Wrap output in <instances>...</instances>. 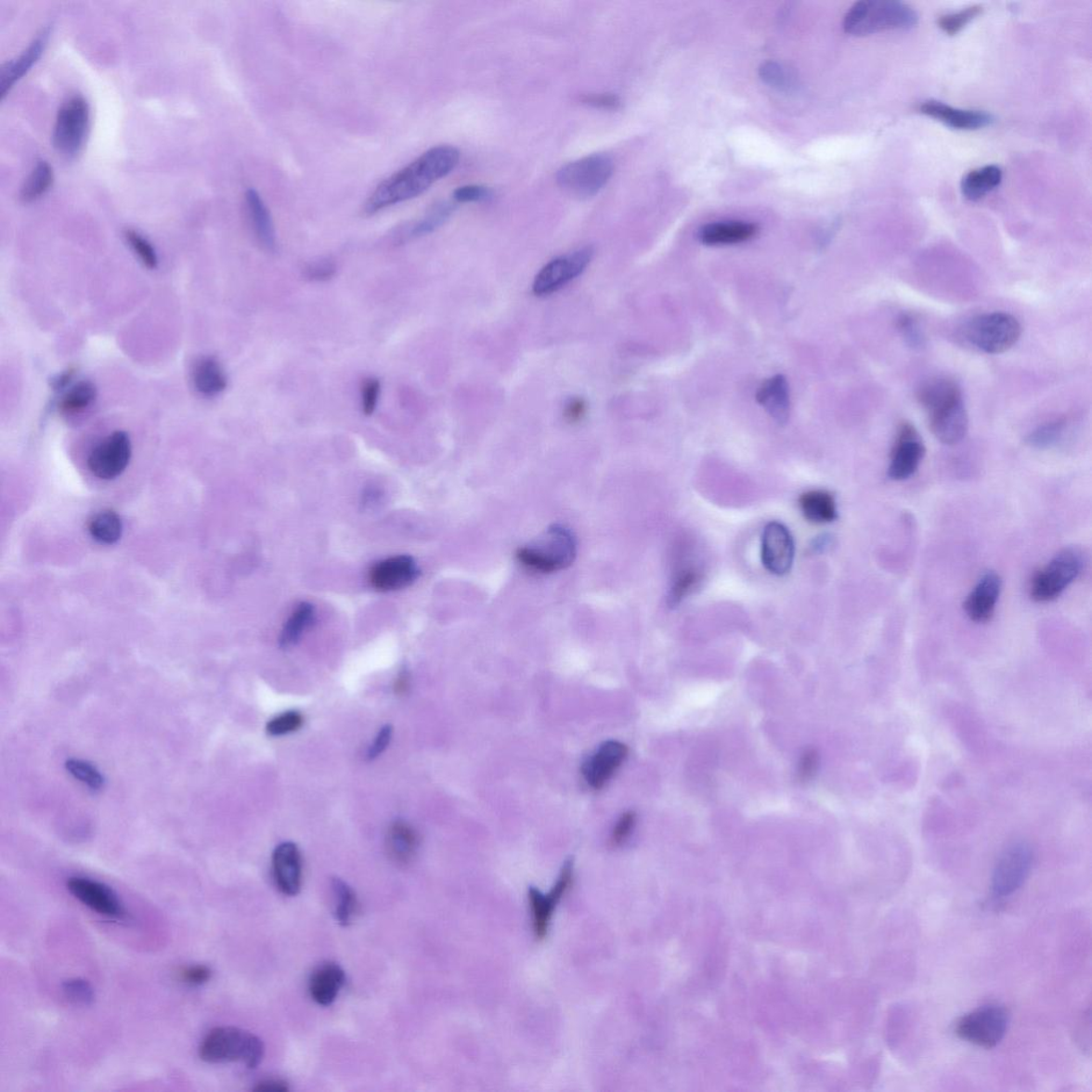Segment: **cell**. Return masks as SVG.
Segmentation results:
<instances>
[{"mask_svg": "<svg viewBox=\"0 0 1092 1092\" xmlns=\"http://www.w3.org/2000/svg\"><path fill=\"white\" fill-rule=\"evenodd\" d=\"M919 404L929 413L933 436L943 444L959 443L968 429V416L960 387L948 379H933L918 390Z\"/></svg>", "mask_w": 1092, "mask_h": 1092, "instance_id": "obj_2", "label": "cell"}, {"mask_svg": "<svg viewBox=\"0 0 1092 1092\" xmlns=\"http://www.w3.org/2000/svg\"><path fill=\"white\" fill-rule=\"evenodd\" d=\"M304 716L297 710H289L272 718L266 731L270 736H283L298 731L304 724Z\"/></svg>", "mask_w": 1092, "mask_h": 1092, "instance_id": "obj_44", "label": "cell"}, {"mask_svg": "<svg viewBox=\"0 0 1092 1092\" xmlns=\"http://www.w3.org/2000/svg\"><path fill=\"white\" fill-rule=\"evenodd\" d=\"M587 409L586 401L583 398L572 397L567 399L564 407L566 421L571 423L580 422L585 418Z\"/></svg>", "mask_w": 1092, "mask_h": 1092, "instance_id": "obj_53", "label": "cell"}, {"mask_svg": "<svg viewBox=\"0 0 1092 1092\" xmlns=\"http://www.w3.org/2000/svg\"><path fill=\"white\" fill-rule=\"evenodd\" d=\"M50 27L43 28L23 53L18 58L6 62L0 73V96L5 98L14 84L23 77L37 62L45 52L49 38Z\"/></svg>", "mask_w": 1092, "mask_h": 1092, "instance_id": "obj_23", "label": "cell"}, {"mask_svg": "<svg viewBox=\"0 0 1092 1092\" xmlns=\"http://www.w3.org/2000/svg\"><path fill=\"white\" fill-rule=\"evenodd\" d=\"M982 11V6H972L957 13L947 14L940 18L938 25L948 35L959 33L971 21L979 17Z\"/></svg>", "mask_w": 1092, "mask_h": 1092, "instance_id": "obj_42", "label": "cell"}, {"mask_svg": "<svg viewBox=\"0 0 1092 1092\" xmlns=\"http://www.w3.org/2000/svg\"><path fill=\"white\" fill-rule=\"evenodd\" d=\"M918 23L916 11L893 0H864L854 4L844 19V31L852 35H869L889 31H910Z\"/></svg>", "mask_w": 1092, "mask_h": 1092, "instance_id": "obj_3", "label": "cell"}, {"mask_svg": "<svg viewBox=\"0 0 1092 1092\" xmlns=\"http://www.w3.org/2000/svg\"><path fill=\"white\" fill-rule=\"evenodd\" d=\"M409 675L406 672L401 673L396 681V684H395V692L399 695L405 694L409 688Z\"/></svg>", "mask_w": 1092, "mask_h": 1092, "instance_id": "obj_57", "label": "cell"}, {"mask_svg": "<svg viewBox=\"0 0 1092 1092\" xmlns=\"http://www.w3.org/2000/svg\"><path fill=\"white\" fill-rule=\"evenodd\" d=\"M1021 333L1019 320L1000 312L977 316L965 328L966 340L990 355L1003 354L1014 347Z\"/></svg>", "mask_w": 1092, "mask_h": 1092, "instance_id": "obj_6", "label": "cell"}, {"mask_svg": "<svg viewBox=\"0 0 1092 1092\" xmlns=\"http://www.w3.org/2000/svg\"><path fill=\"white\" fill-rule=\"evenodd\" d=\"M818 753L814 749H809L802 754L800 765V778L803 781L810 780L815 774L818 766Z\"/></svg>", "mask_w": 1092, "mask_h": 1092, "instance_id": "obj_54", "label": "cell"}, {"mask_svg": "<svg viewBox=\"0 0 1092 1092\" xmlns=\"http://www.w3.org/2000/svg\"><path fill=\"white\" fill-rule=\"evenodd\" d=\"M795 544L789 530L779 522L768 523L761 536V562L774 576H786L794 563Z\"/></svg>", "mask_w": 1092, "mask_h": 1092, "instance_id": "obj_16", "label": "cell"}, {"mask_svg": "<svg viewBox=\"0 0 1092 1092\" xmlns=\"http://www.w3.org/2000/svg\"><path fill=\"white\" fill-rule=\"evenodd\" d=\"M90 128V108L81 96L72 97L60 107L53 133L57 153L73 160L84 147Z\"/></svg>", "mask_w": 1092, "mask_h": 1092, "instance_id": "obj_9", "label": "cell"}, {"mask_svg": "<svg viewBox=\"0 0 1092 1092\" xmlns=\"http://www.w3.org/2000/svg\"><path fill=\"white\" fill-rule=\"evenodd\" d=\"M392 725L386 724L384 728H381V730L378 732L375 741H373L372 745L370 747L368 751V759L375 760L381 756V754L386 750L387 747H389L392 741Z\"/></svg>", "mask_w": 1092, "mask_h": 1092, "instance_id": "obj_52", "label": "cell"}, {"mask_svg": "<svg viewBox=\"0 0 1092 1092\" xmlns=\"http://www.w3.org/2000/svg\"><path fill=\"white\" fill-rule=\"evenodd\" d=\"M1034 854L1031 846L1022 840L1003 851L993 874V893L995 898L1008 897L1017 892L1029 878Z\"/></svg>", "mask_w": 1092, "mask_h": 1092, "instance_id": "obj_11", "label": "cell"}, {"mask_svg": "<svg viewBox=\"0 0 1092 1092\" xmlns=\"http://www.w3.org/2000/svg\"><path fill=\"white\" fill-rule=\"evenodd\" d=\"M97 398V389L90 381H81L71 386L60 400L61 413L74 415L87 410Z\"/></svg>", "mask_w": 1092, "mask_h": 1092, "instance_id": "obj_36", "label": "cell"}, {"mask_svg": "<svg viewBox=\"0 0 1092 1092\" xmlns=\"http://www.w3.org/2000/svg\"><path fill=\"white\" fill-rule=\"evenodd\" d=\"M629 749L624 744L609 741L601 745L592 758L583 765L586 782L594 789L604 787L628 758Z\"/></svg>", "mask_w": 1092, "mask_h": 1092, "instance_id": "obj_19", "label": "cell"}, {"mask_svg": "<svg viewBox=\"0 0 1092 1092\" xmlns=\"http://www.w3.org/2000/svg\"><path fill=\"white\" fill-rule=\"evenodd\" d=\"M1002 178L1001 168L994 164L968 172L961 182L962 195L967 200L976 202L1000 186Z\"/></svg>", "mask_w": 1092, "mask_h": 1092, "instance_id": "obj_30", "label": "cell"}, {"mask_svg": "<svg viewBox=\"0 0 1092 1092\" xmlns=\"http://www.w3.org/2000/svg\"><path fill=\"white\" fill-rule=\"evenodd\" d=\"M636 824V814L633 811H629L624 813L619 821H618L613 832L612 843L615 846H619L628 839L633 831Z\"/></svg>", "mask_w": 1092, "mask_h": 1092, "instance_id": "obj_50", "label": "cell"}, {"mask_svg": "<svg viewBox=\"0 0 1092 1092\" xmlns=\"http://www.w3.org/2000/svg\"><path fill=\"white\" fill-rule=\"evenodd\" d=\"M759 232L757 225L746 221H720L703 226L698 239L706 246H729L748 241Z\"/></svg>", "mask_w": 1092, "mask_h": 1092, "instance_id": "obj_24", "label": "cell"}, {"mask_svg": "<svg viewBox=\"0 0 1092 1092\" xmlns=\"http://www.w3.org/2000/svg\"><path fill=\"white\" fill-rule=\"evenodd\" d=\"M594 251L592 247L581 248L574 253L559 256L546 264L538 273L533 292L536 296H549L562 290L583 273L592 263Z\"/></svg>", "mask_w": 1092, "mask_h": 1092, "instance_id": "obj_12", "label": "cell"}, {"mask_svg": "<svg viewBox=\"0 0 1092 1092\" xmlns=\"http://www.w3.org/2000/svg\"><path fill=\"white\" fill-rule=\"evenodd\" d=\"M459 150L450 146L435 147L381 183L366 201L364 213L373 214L386 207L418 198L457 167Z\"/></svg>", "mask_w": 1092, "mask_h": 1092, "instance_id": "obj_1", "label": "cell"}, {"mask_svg": "<svg viewBox=\"0 0 1092 1092\" xmlns=\"http://www.w3.org/2000/svg\"><path fill=\"white\" fill-rule=\"evenodd\" d=\"M577 556V541L571 531L554 526L536 544L524 546L516 552L519 562L539 573H554L572 565Z\"/></svg>", "mask_w": 1092, "mask_h": 1092, "instance_id": "obj_5", "label": "cell"}, {"mask_svg": "<svg viewBox=\"0 0 1092 1092\" xmlns=\"http://www.w3.org/2000/svg\"><path fill=\"white\" fill-rule=\"evenodd\" d=\"M451 212L452 207L450 204L442 203L435 206L425 217L409 229L408 236L411 237V239L414 237L415 239V237H421L434 232L436 228L442 226L448 220Z\"/></svg>", "mask_w": 1092, "mask_h": 1092, "instance_id": "obj_40", "label": "cell"}, {"mask_svg": "<svg viewBox=\"0 0 1092 1092\" xmlns=\"http://www.w3.org/2000/svg\"><path fill=\"white\" fill-rule=\"evenodd\" d=\"M381 384L376 378L364 381L361 390L362 411L365 415H371L377 408Z\"/></svg>", "mask_w": 1092, "mask_h": 1092, "instance_id": "obj_47", "label": "cell"}, {"mask_svg": "<svg viewBox=\"0 0 1092 1092\" xmlns=\"http://www.w3.org/2000/svg\"><path fill=\"white\" fill-rule=\"evenodd\" d=\"M212 969L207 966L196 965L187 967L179 972V979L189 986H202L212 979Z\"/></svg>", "mask_w": 1092, "mask_h": 1092, "instance_id": "obj_48", "label": "cell"}, {"mask_svg": "<svg viewBox=\"0 0 1092 1092\" xmlns=\"http://www.w3.org/2000/svg\"><path fill=\"white\" fill-rule=\"evenodd\" d=\"M420 574L414 558L399 555L381 560L373 565L369 573V580L376 591L391 592L411 586L420 578Z\"/></svg>", "mask_w": 1092, "mask_h": 1092, "instance_id": "obj_18", "label": "cell"}, {"mask_svg": "<svg viewBox=\"0 0 1092 1092\" xmlns=\"http://www.w3.org/2000/svg\"><path fill=\"white\" fill-rule=\"evenodd\" d=\"M757 400L780 423L787 422L790 408L789 389L785 376L765 381L757 393Z\"/></svg>", "mask_w": 1092, "mask_h": 1092, "instance_id": "obj_27", "label": "cell"}, {"mask_svg": "<svg viewBox=\"0 0 1092 1092\" xmlns=\"http://www.w3.org/2000/svg\"><path fill=\"white\" fill-rule=\"evenodd\" d=\"M131 457V439L124 431H116L92 450L88 465L93 475L111 480L125 471Z\"/></svg>", "mask_w": 1092, "mask_h": 1092, "instance_id": "obj_13", "label": "cell"}, {"mask_svg": "<svg viewBox=\"0 0 1092 1092\" xmlns=\"http://www.w3.org/2000/svg\"><path fill=\"white\" fill-rule=\"evenodd\" d=\"M760 77L771 87L782 92H795L800 89L799 79L782 64L768 61L760 67Z\"/></svg>", "mask_w": 1092, "mask_h": 1092, "instance_id": "obj_38", "label": "cell"}, {"mask_svg": "<svg viewBox=\"0 0 1092 1092\" xmlns=\"http://www.w3.org/2000/svg\"><path fill=\"white\" fill-rule=\"evenodd\" d=\"M1084 558L1079 550L1066 549L1059 552L1050 563L1034 573L1031 580L1030 595L1034 602L1054 601L1081 576Z\"/></svg>", "mask_w": 1092, "mask_h": 1092, "instance_id": "obj_7", "label": "cell"}, {"mask_svg": "<svg viewBox=\"0 0 1092 1092\" xmlns=\"http://www.w3.org/2000/svg\"><path fill=\"white\" fill-rule=\"evenodd\" d=\"M66 768L75 779L81 781L92 790H99L104 786L105 781L103 775L100 774L95 766L88 763V761L70 759L67 760Z\"/></svg>", "mask_w": 1092, "mask_h": 1092, "instance_id": "obj_41", "label": "cell"}, {"mask_svg": "<svg viewBox=\"0 0 1092 1092\" xmlns=\"http://www.w3.org/2000/svg\"><path fill=\"white\" fill-rule=\"evenodd\" d=\"M572 881L573 864L570 860L566 862L556 885L552 887L549 894H542L540 890L535 888L529 889V906L531 918H533V930L537 939L541 940L548 935L552 914H554L557 904L562 900L567 890H569Z\"/></svg>", "mask_w": 1092, "mask_h": 1092, "instance_id": "obj_17", "label": "cell"}, {"mask_svg": "<svg viewBox=\"0 0 1092 1092\" xmlns=\"http://www.w3.org/2000/svg\"><path fill=\"white\" fill-rule=\"evenodd\" d=\"M315 618V607L307 602L300 603L285 622L280 635L279 643L281 648L287 649L296 644L306 631L311 629Z\"/></svg>", "mask_w": 1092, "mask_h": 1092, "instance_id": "obj_32", "label": "cell"}, {"mask_svg": "<svg viewBox=\"0 0 1092 1092\" xmlns=\"http://www.w3.org/2000/svg\"><path fill=\"white\" fill-rule=\"evenodd\" d=\"M584 102L588 105L603 108H617L620 104L619 98L609 95L586 97Z\"/></svg>", "mask_w": 1092, "mask_h": 1092, "instance_id": "obj_55", "label": "cell"}, {"mask_svg": "<svg viewBox=\"0 0 1092 1092\" xmlns=\"http://www.w3.org/2000/svg\"><path fill=\"white\" fill-rule=\"evenodd\" d=\"M1008 1025V1009L1000 1005H987L961 1017L954 1032L959 1039L990 1050L1002 1043Z\"/></svg>", "mask_w": 1092, "mask_h": 1092, "instance_id": "obj_10", "label": "cell"}, {"mask_svg": "<svg viewBox=\"0 0 1092 1092\" xmlns=\"http://www.w3.org/2000/svg\"><path fill=\"white\" fill-rule=\"evenodd\" d=\"M272 872L284 895L299 894L303 887V858L296 844L285 842L277 847L272 854Z\"/></svg>", "mask_w": 1092, "mask_h": 1092, "instance_id": "obj_20", "label": "cell"}, {"mask_svg": "<svg viewBox=\"0 0 1092 1092\" xmlns=\"http://www.w3.org/2000/svg\"><path fill=\"white\" fill-rule=\"evenodd\" d=\"M53 182V168L46 161L39 162L21 187L20 200L23 203H32L33 201H37L46 195Z\"/></svg>", "mask_w": 1092, "mask_h": 1092, "instance_id": "obj_34", "label": "cell"}, {"mask_svg": "<svg viewBox=\"0 0 1092 1092\" xmlns=\"http://www.w3.org/2000/svg\"><path fill=\"white\" fill-rule=\"evenodd\" d=\"M344 981L346 976L344 969L333 962H327L315 969L308 983V990L316 1003L329 1006L339 996Z\"/></svg>", "mask_w": 1092, "mask_h": 1092, "instance_id": "obj_25", "label": "cell"}, {"mask_svg": "<svg viewBox=\"0 0 1092 1092\" xmlns=\"http://www.w3.org/2000/svg\"><path fill=\"white\" fill-rule=\"evenodd\" d=\"M263 1041L247 1031L233 1026L215 1027L200 1046L201 1060L207 1063L242 1062L255 1069L263 1060Z\"/></svg>", "mask_w": 1092, "mask_h": 1092, "instance_id": "obj_4", "label": "cell"}, {"mask_svg": "<svg viewBox=\"0 0 1092 1092\" xmlns=\"http://www.w3.org/2000/svg\"><path fill=\"white\" fill-rule=\"evenodd\" d=\"M246 203L251 225L258 242L266 251L273 253L277 248V237L267 206L254 189L246 192Z\"/></svg>", "mask_w": 1092, "mask_h": 1092, "instance_id": "obj_28", "label": "cell"}, {"mask_svg": "<svg viewBox=\"0 0 1092 1092\" xmlns=\"http://www.w3.org/2000/svg\"><path fill=\"white\" fill-rule=\"evenodd\" d=\"M89 531L96 541L113 544L120 540L124 533V523L116 513L105 510L92 517Z\"/></svg>", "mask_w": 1092, "mask_h": 1092, "instance_id": "obj_35", "label": "cell"}, {"mask_svg": "<svg viewBox=\"0 0 1092 1092\" xmlns=\"http://www.w3.org/2000/svg\"><path fill=\"white\" fill-rule=\"evenodd\" d=\"M1066 428V420L1046 422L1027 436L1026 443L1030 447L1037 449L1051 448L1060 442L1063 435H1065Z\"/></svg>", "mask_w": 1092, "mask_h": 1092, "instance_id": "obj_39", "label": "cell"}, {"mask_svg": "<svg viewBox=\"0 0 1092 1092\" xmlns=\"http://www.w3.org/2000/svg\"><path fill=\"white\" fill-rule=\"evenodd\" d=\"M62 993L72 1003L90 1006L96 1001L95 989L83 979H70L62 983Z\"/></svg>", "mask_w": 1092, "mask_h": 1092, "instance_id": "obj_43", "label": "cell"}, {"mask_svg": "<svg viewBox=\"0 0 1092 1092\" xmlns=\"http://www.w3.org/2000/svg\"><path fill=\"white\" fill-rule=\"evenodd\" d=\"M1001 592V577L994 571L983 574L964 603V609L969 620L976 623L990 621L995 613Z\"/></svg>", "mask_w": 1092, "mask_h": 1092, "instance_id": "obj_21", "label": "cell"}, {"mask_svg": "<svg viewBox=\"0 0 1092 1092\" xmlns=\"http://www.w3.org/2000/svg\"><path fill=\"white\" fill-rule=\"evenodd\" d=\"M491 197V190L483 186H463L454 192V199L460 203L478 202Z\"/></svg>", "mask_w": 1092, "mask_h": 1092, "instance_id": "obj_51", "label": "cell"}, {"mask_svg": "<svg viewBox=\"0 0 1092 1092\" xmlns=\"http://www.w3.org/2000/svg\"><path fill=\"white\" fill-rule=\"evenodd\" d=\"M703 579V571L699 566L687 563L679 567L674 573L668 603L671 607L678 606L699 587Z\"/></svg>", "mask_w": 1092, "mask_h": 1092, "instance_id": "obj_33", "label": "cell"}, {"mask_svg": "<svg viewBox=\"0 0 1092 1092\" xmlns=\"http://www.w3.org/2000/svg\"><path fill=\"white\" fill-rule=\"evenodd\" d=\"M919 111L946 126L960 131H975L994 124L993 114L979 110H958L939 100H927L919 107Z\"/></svg>", "mask_w": 1092, "mask_h": 1092, "instance_id": "obj_22", "label": "cell"}, {"mask_svg": "<svg viewBox=\"0 0 1092 1092\" xmlns=\"http://www.w3.org/2000/svg\"><path fill=\"white\" fill-rule=\"evenodd\" d=\"M800 507L804 517L812 523H830L838 517L835 498L827 491L813 490L802 494Z\"/></svg>", "mask_w": 1092, "mask_h": 1092, "instance_id": "obj_31", "label": "cell"}, {"mask_svg": "<svg viewBox=\"0 0 1092 1092\" xmlns=\"http://www.w3.org/2000/svg\"><path fill=\"white\" fill-rule=\"evenodd\" d=\"M335 273L336 265L329 260L312 263L307 266L305 271L306 277L315 282L329 281L335 276Z\"/></svg>", "mask_w": 1092, "mask_h": 1092, "instance_id": "obj_49", "label": "cell"}, {"mask_svg": "<svg viewBox=\"0 0 1092 1092\" xmlns=\"http://www.w3.org/2000/svg\"><path fill=\"white\" fill-rule=\"evenodd\" d=\"M926 454L925 445L917 430L909 422L902 423L890 454L888 476L894 481L914 476Z\"/></svg>", "mask_w": 1092, "mask_h": 1092, "instance_id": "obj_14", "label": "cell"}, {"mask_svg": "<svg viewBox=\"0 0 1092 1092\" xmlns=\"http://www.w3.org/2000/svg\"><path fill=\"white\" fill-rule=\"evenodd\" d=\"M192 383L199 394L205 397H214L227 389L228 378L215 358H204L193 369Z\"/></svg>", "mask_w": 1092, "mask_h": 1092, "instance_id": "obj_29", "label": "cell"}, {"mask_svg": "<svg viewBox=\"0 0 1092 1092\" xmlns=\"http://www.w3.org/2000/svg\"><path fill=\"white\" fill-rule=\"evenodd\" d=\"M332 890L335 898L334 916L336 921L343 926H348L358 911V900L355 890L347 882L341 878L332 880Z\"/></svg>", "mask_w": 1092, "mask_h": 1092, "instance_id": "obj_37", "label": "cell"}, {"mask_svg": "<svg viewBox=\"0 0 1092 1092\" xmlns=\"http://www.w3.org/2000/svg\"><path fill=\"white\" fill-rule=\"evenodd\" d=\"M125 239L134 253L138 255L139 260L147 268H157L158 257L156 251L145 237L133 231V229H128L125 233Z\"/></svg>", "mask_w": 1092, "mask_h": 1092, "instance_id": "obj_45", "label": "cell"}, {"mask_svg": "<svg viewBox=\"0 0 1092 1092\" xmlns=\"http://www.w3.org/2000/svg\"><path fill=\"white\" fill-rule=\"evenodd\" d=\"M898 332L910 347L921 349L925 346V336L916 320L909 314H902L897 318Z\"/></svg>", "mask_w": 1092, "mask_h": 1092, "instance_id": "obj_46", "label": "cell"}, {"mask_svg": "<svg viewBox=\"0 0 1092 1092\" xmlns=\"http://www.w3.org/2000/svg\"><path fill=\"white\" fill-rule=\"evenodd\" d=\"M69 892L99 916L113 919H124L126 910L114 890L102 882L84 878H73L67 881Z\"/></svg>", "mask_w": 1092, "mask_h": 1092, "instance_id": "obj_15", "label": "cell"}, {"mask_svg": "<svg viewBox=\"0 0 1092 1092\" xmlns=\"http://www.w3.org/2000/svg\"><path fill=\"white\" fill-rule=\"evenodd\" d=\"M614 172L612 158L593 154L566 164L557 174V183L569 195L591 198L604 187Z\"/></svg>", "mask_w": 1092, "mask_h": 1092, "instance_id": "obj_8", "label": "cell"}, {"mask_svg": "<svg viewBox=\"0 0 1092 1092\" xmlns=\"http://www.w3.org/2000/svg\"><path fill=\"white\" fill-rule=\"evenodd\" d=\"M419 846V833L411 825L396 821L390 826L386 835V850L395 864L401 866L411 864Z\"/></svg>", "mask_w": 1092, "mask_h": 1092, "instance_id": "obj_26", "label": "cell"}, {"mask_svg": "<svg viewBox=\"0 0 1092 1092\" xmlns=\"http://www.w3.org/2000/svg\"><path fill=\"white\" fill-rule=\"evenodd\" d=\"M254 1090L262 1092H286L290 1088L287 1086V1083L281 1080H267L258 1083Z\"/></svg>", "mask_w": 1092, "mask_h": 1092, "instance_id": "obj_56", "label": "cell"}]
</instances>
